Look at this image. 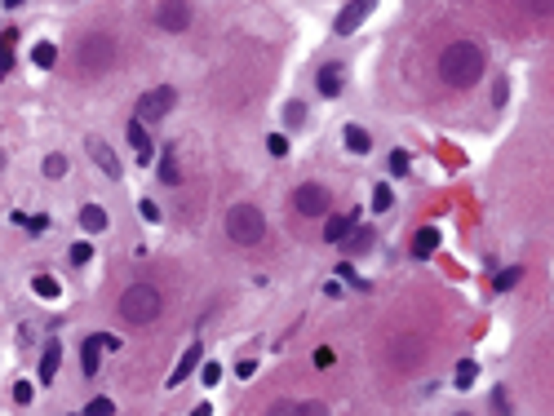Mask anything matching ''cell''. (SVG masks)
I'll return each mask as SVG.
<instances>
[{"instance_id":"cell-14","label":"cell","mask_w":554,"mask_h":416,"mask_svg":"<svg viewBox=\"0 0 554 416\" xmlns=\"http://www.w3.org/2000/svg\"><path fill=\"white\" fill-rule=\"evenodd\" d=\"M58 363H62V345H58V341H49V345H45V355H40V386H49V381L58 376Z\"/></svg>"},{"instance_id":"cell-34","label":"cell","mask_w":554,"mask_h":416,"mask_svg":"<svg viewBox=\"0 0 554 416\" xmlns=\"http://www.w3.org/2000/svg\"><path fill=\"white\" fill-rule=\"evenodd\" d=\"M36 292H40V297H58V284H54L49 275H36Z\"/></svg>"},{"instance_id":"cell-6","label":"cell","mask_w":554,"mask_h":416,"mask_svg":"<svg viewBox=\"0 0 554 416\" xmlns=\"http://www.w3.org/2000/svg\"><path fill=\"white\" fill-rule=\"evenodd\" d=\"M293 208L301 213V218H328V191L320 186V182H301V186L293 191Z\"/></svg>"},{"instance_id":"cell-9","label":"cell","mask_w":554,"mask_h":416,"mask_svg":"<svg viewBox=\"0 0 554 416\" xmlns=\"http://www.w3.org/2000/svg\"><path fill=\"white\" fill-rule=\"evenodd\" d=\"M85 151H89V160H93L107 177H120V155H115L103 138H85Z\"/></svg>"},{"instance_id":"cell-24","label":"cell","mask_w":554,"mask_h":416,"mask_svg":"<svg viewBox=\"0 0 554 416\" xmlns=\"http://www.w3.org/2000/svg\"><path fill=\"white\" fill-rule=\"evenodd\" d=\"M45 177H49V182L67 177V155H49V160H45Z\"/></svg>"},{"instance_id":"cell-10","label":"cell","mask_w":554,"mask_h":416,"mask_svg":"<svg viewBox=\"0 0 554 416\" xmlns=\"http://www.w3.org/2000/svg\"><path fill=\"white\" fill-rule=\"evenodd\" d=\"M315 89H320L324 97H337L346 89V71H342V62H324L320 66V76H315Z\"/></svg>"},{"instance_id":"cell-21","label":"cell","mask_w":554,"mask_h":416,"mask_svg":"<svg viewBox=\"0 0 554 416\" xmlns=\"http://www.w3.org/2000/svg\"><path fill=\"white\" fill-rule=\"evenodd\" d=\"M31 62H36V66H54V62H58V44L40 40L36 49H31Z\"/></svg>"},{"instance_id":"cell-39","label":"cell","mask_w":554,"mask_h":416,"mask_svg":"<svg viewBox=\"0 0 554 416\" xmlns=\"http://www.w3.org/2000/svg\"><path fill=\"white\" fill-rule=\"evenodd\" d=\"M31 230H36V235H40V230H49V218H23Z\"/></svg>"},{"instance_id":"cell-33","label":"cell","mask_w":554,"mask_h":416,"mask_svg":"<svg viewBox=\"0 0 554 416\" xmlns=\"http://www.w3.org/2000/svg\"><path fill=\"white\" fill-rule=\"evenodd\" d=\"M89 257H93V248H89V244H71V266H85Z\"/></svg>"},{"instance_id":"cell-17","label":"cell","mask_w":554,"mask_h":416,"mask_svg":"<svg viewBox=\"0 0 554 416\" xmlns=\"http://www.w3.org/2000/svg\"><path fill=\"white\" fill-rule=\"evenodd\" d=\"M350 226H359L355 213H350V218H328V222H324V239H328V244H342Z\"/></svg>"},{"instance_id":"cell-22","label":"cell","mask_w":554,"mask_h":416,"mask_svg":"<svg viewBox=\"0 0 554 416\" xmlns=\"http://www.w3.org/2000/svg\"><path fill=\"white\" fill-rule=\"evenodd\" d=\"M160 177L169 182V186H178V182H182V173H178V160H173V151H164V155H160Z\"/></svg>"},{"instance_id":"cell-13","label":"cell","mask_w":554,"mask_h":416,"mask_svg":"<svg viewBox=\"0 0 554 416\" xmlns=\"http://www.w3.org/2000/svg\"><path fill=\"white\" fill-rule=\"evenodd\" d=\"M200 359H204V345H191L187 355H182V363L173 368V376H169V386H182V381H187L195 368H200Z\"/></svg>"},{"instance_id":"cell-32","label":"cell","mask_w":554,"mask_h":416,"mask_svg":"<svg viewBox=\"0 0 554 416\" xmlns=\"http://www.w3.org/2000/svg\"><path fill=\"white\" fill-rule=\"evenodd\" d=\"M138 218H142V222H160V204H151V199H142V204H138Z\"/></svg>"},{"instance_id":"cell-42","label":"cell","mask_w":554,"mask_h":416,"mask_svg":"<svg viewBox=\"0 0 554 416\" xmlns=\"http://www.w3.org/2000/svg\"><path fill=\"white\" fill-rule=\"evenodd\" d=\"M191 416H213V408H209V403H200V408H195Z\"/></svg>"},{"instance_id":"cell-30","label":"cell","mask_w":554,"mask_h":416,"mask_svg":"<svg viewBox=\"0 0 554 416\" xmlns=\"http://www.w3.org/2000/svg\"><path fill=\"white\" fill-rule=\"evenodd\" d=\"M266 416H297V403H289V398H275V403L266 408Z\"/></svg>"},{"instance_id":"cell-25","label":"cell","mask_w":554,"mask_h":416,"mask_svg":"<svg viewBox=\"0 0 554 416\" xmlns=\"http://www.w3.org/2000/svg\"><path fill=\"white\" fill-rule=\"evenodd\" d=\"M391 204H395V195H391V186L381 182V186L373 191V208H377V213H391Z\"/></svg>"},{"instance_id":"cell-7","label":"cell","mask_w":554,"mask_h":416,"mask_svg":"<svg viewBox=\"0 0 554 416\" xmlns=\"http://www.w3.org/2000/svg\"><path fill=\"white\" fill-rule=\"evenodd\" d=\"M156 27L160 31H187L191 27V0H160L156 5Z\"/></svg>"},{"instance_id":"cell-36","label":"cell","mask_w":554,"mask_h":416,"mask_svg":"<svg viewBox=\"0 0 554 416\" xmlns=\"http://www.w3.org/2000/svg\"><path fill=\"white\" fill-rule=\"evenodd\" d=\"M9 66H13V49H9V44H0V80L9 76Z\"/></svg>"},{"instance_id":"cell-27","label":"cell","mask_w":554,"mask_h":416,"mask_svg":"<svg viewBox=\"0 0 554 416\" xmlns=\"http://www.w3.org/2000/svg\"><path fill=\"white\" fill-rule=\"evenodd\" d=\"M408 169H412V160H408V151H391V173H395V177H404Z\"/></svg>"},{"instance_id":"cell-12","label":"cell","mask_w":554,"mask_h":416,"mask_svg":"<svg viewBox=\"0 0 554 416\" xmlns=\"http://www.w3.org/2000/svg\"><path fill=\"white\" fill-rule=\"evenodd\" d=\"M98 363H103V332L85 337V345H80V368H85V376L98 372Z\"/></svg>"},{"instance_id":"cell-8","label":"cell","mask_w":554,"mask_h":416,"mask_svg":"<svg viewBox=\"0 0 554 416\" xmlns=\"http://www.w3.org/2000/svg\"><path fill=\"white\" fill-rule=\"evenodd\" d=\"M377 9V0H350V5L337 13V23H333V31L337 36H350V31H359L364 23H368V13Z\"/></svg>"},{"instance_id":"cell-38","label":"cell","mask_w":554,"mask_h":416,"mask_svg":"<svg viewBox=\"0 0 554 416\" xmlns=\"http://www.w3.org/2000/svg\"><path fill=\"white\" fill-rule=\"evenodd\" d=\"M31 394H36L31 381H18V386H13V398H18V403H31Z\"/></svg>"},{"instance_id":"cell-26","label":"cell","mask_w":554,"mask_h":416,"mask_svg":"<svg viewBox=\"0 0 554 416\" xmlns=\"http://www.w3.org/2000/svg\"><path fill=\"white\" fill-rule=\"evenodd\" d=\"M519 279H524V271H519V266H506V271L497 275V288L506 292V288H514V284H519Z\"/></svg>"},{"instance_id":"cell-40","label":"cell","mask_w":554,"mask_h":416,"mask_svg":"<svg viewBox=\"0 0 554 416\" xmlns=\"http://www.w3.org/2000/svg\"><path fill=\"white\" fill-rule=\"evenodd\" d=\"M315 363H320V368H328V363H333V350H328V345H324V350H315Z\"/></svg>"},{"instance_id":"cell-19","label":"cell","mask_w":554,"mask_h":416,"mask_svg":"<svg viewBox=\"0 0 554 416\" xmlns=\"http://www.w3.org/2000/svg\"><path fill=\"white\" fill-rule=\"evenodd\" d=\"M80 226H85V230H103L107 226L103 204H85V208H80Z\"/></svg>"},{"instance_id":"cell-37","label":"cell","mask_w":554,"mask_h":416,"mask_svg":"<svg viewBox=\"0 0 554 416\" xmlns=\"http://www.w3.org/2000/svg\"><path fill=\"white\" fill-rule=\"evenodd\" d=\"M200 376H204V386H217V381H222V368H217V363H204V372H200Z\"/></svg>"},{"instance_id":"cell-15","label":"cell","mask_w":554,"mask_h":416,"mask_svg":"<svg viewBox=\"0 0 554 416\" xmlns=\"http://www.w3.org/2000/svg\"><path fill=\"white\" fill-rule=\"evenodd\" d=\"M346 151L350 155H368V151H373V138H368L359 124H346Z\"/></svg>"},{"instance_id":"cell-20","label":"cell","mask_w":554,"mask_h":416,"mask_svg":"<svg viewBox=\"0 0 554 416\" xmlns=\"http://www.w3.org/2000/svg\"><path fill=\"white\" fill-rule=\"evenodd\" d=\"M475 381H479V363L475 359H461L457 363V390H470Z\"/></svg>"},{"instance_id":"cell-2","label":"cell","mask_w":554,"mask_h":416,"mask_svg":"<svg viewBox=\"0 0 554 416\" xmlns=\"http://www.w3.org/2000/svg\"><path fill=\"white\" fill-rule=\"evenodd\" d=\"M160 310H164V297H160V288H151V284H133V288H125V297H120V319L133 323V328L156 323Z\"/></svg>"},{"instance_id":"cell-35","label":"cell","mask_w":554,"mask_h":416,"mask_svg":"<svg viewBox=\"0 0 554 416\" xmlns=\"http://www.w3.org/2000/svg\"><path fill=\"white\" fill-rule=\"evenodd\" d=\"M492 408H497V416H510V394L497 390V394H492Z\"/></svg>"},{"instance_id":"cell-1","label":"cell","mask_w":554,"mask_h":416,"mask_svg":"<svg viewBox=\"0 0 554 416\" xmlns=\"http://www.w3.org/2000/svg\"><path fill=\"white\" fill-rule=\"evenodd\" d=\"M439 76H444V85H452V89L479 85V80H483V49L470 44V40H452L439 54Z\"/></svg>"},{"instance_id":"cell-41","label":"cell","mask_w":554,"mask_h":416,"mask_svg":"<svg viewBox=\"0 0 554 416\" xmlns=\"http://www.w3.org/2000/svg\"><path fill=\"white\" fill-rule=\"evenodd\" d=\"M532 9H536V13H541V18H546V13H550V0H532Z\"/></svg>"},{"instance_id":"cell-44","label":"cell","mask_w":554,"mask_h":416,"mask_svg":"<svg viewBox=\"0 0 554 416\" xmlns=\"http://www.w3.org/2000/svg\"><path fill=\"white\" fill-rule=\"evenodd\" d=\"M0 164H5V155H0Z\"/></svg>"},{"instance_id":"cell-31","label":"cell","mask_w":554,"mask_h":416,"mask_svg":"<svg viewBox=\"0 0 554 416\" xmlns=\"http://www.w3.org/2000/svg\"><path fill=\"white\" fill-rule=\"evenodd\" d=\"M297 416H328V408L320 398H311V403H297Z\"/></svg>"},{"instance_id":"cell-23","label":"cell","mask_w":554,"mask_h":416,"mask_svg":"<svg viewBox=\"0 0 554 416\" xmlns=\"http://www.w3.org/2000/svg\"><path fill=\"white\" fill-rule=\"evenodd\" d=\"M284 124L297 129V124H306V107L297 102V97H289V107H284Z\"/></svg>"},{"instance_id":"cell-5","label":"cell","mask_w":554,"mask_h":416,"mask_svg":"<svg viewBox=\"0 0 554 416\" xmlns=\"http://www.w3.org/2000/svg\"><path fill=\"white\" fill-rule=\"evenodd\" d=\"M173 102H178V89H169V85H160V89H146V93L138 97V115H133V120H142V124H156V120H164V115L173 111Z\"/></svg>"},{"instance_id":"cell-16","label":"cell","mask_w":554,"mask_h":416,"mask_svg":"<svg viewBox=\"0 0 554 416\" xmlns=\"http://www.w3.org/2000/svg\"><path fill=\"white\" fill-rule=\"evenodd\" d=\"M129 142H133V151H138V160L146 164L151 160V138H146V124L142 120H129Z\"/></svg>"},{"instance_id":"cell-18","label":"cell","mask_w":554,"mask_h":416,"mask_svg":"<svg viewBox=\"0 0 554 416\" xmlns=\"http://www.w3.org/2000/svg\"><path fill=\"white\" fill-rule=\"evenodd\" d=\"M434 244H439V230H434V226L417 230V239H412V257H430V253H434Z\"/></svg>"},{"instance_id":"cell-28","label":"cell","mask_w":554,"mask_h":416,"mask_svg":"<svg viewBox=\"0 0 554 416\" xmlns=\"http://www.w3.org/2000/svg\"><path fill=\"white\" fill-rule=\"evenodd\" d=\"M85 416H115V403L111 398H93V403L85 408Z\"/></svg>"},{"instance_id":"cell-4","label":"cell","mask_w":554,"mask_h":416,"mask_svg":"<svg viewBox=\"0 0 554 416\" xmlns=\"http://www.w3.org/2000/svg\"><path fill=\"white\" fill-rule=\"evenodd\" d=\"M226 235H231L235 244H258V239L266 235L262 208H253V204H235V208L226 213Z\"/></svg>"},{"instance_id":"cell-29","label":"cell","mask_w":554,"mask_h":416,"mask_svg":"<svg viewBox=\"0 0 554 416\" xmlns=\"http://www.w3.org/2000/svg\"><path fill=\"white\" fill-rule=\"evenodd\" d=\"M266 151L271 155H289V138H284V133H271V138H266Z\"/></svg>"},{"instance_id":"cell-43","label":"cell","mask_w":554,"mask_h":416,"mask_svg":"<svg viewBox=\"0 0 554 416\" xmlns=\"http://www.w3.org/2000/svg\"><path fill=\"white\" fill-rule=\"evenodd\" d=\"M18 5H27V0H5V9H18Z\"/></svg>"},{"instance_id":"cell-3","label":"cell","mask_w":554,"mask_h":416,"mask_svg":"<svg viewBox=\"0 0 554 416\" xmlns=\"http://www.w3.org/2000/svg\"><path fill=\"white\" fill-rule=\"evenodd\" d=\"M76 58H80V66H85V76H103L115 62V40L107 36V31H89V36L80 40Z\"/></svg>"},{"instance_id":"cell-11","label":"cell","mask_w":554,"mask_h":416,"mask_svg":"<svg viewBox=\"0 0 554 416\" xmlns=\"http://www.w3.org/2000/svg\"><path fill=\"white\" fill-rule=\"evenodd\" d=\"M373 239H377V235H373V226H350V230H346V239H342V248H346L350 257H364L368 248H373Z\"/></svg>"}]
</instances>
